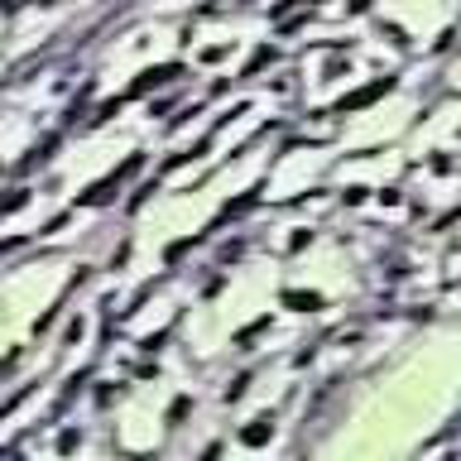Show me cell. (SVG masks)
Segmentation results:
<instances>
[{"label": "cell", "mask_w": 461, "mask_h": 461, "mask_svg": "<svg viewBox=\"0 0 461 461\" xmlns=\"http://www.w3.org/2000/svg\"><path fill=\"white\" fill-rule=\"evenodd\" d=\"M270 433H274V423H270V418H255V423H250L241 438H245L250 447H260V442H270Z\"/></svg>", "instance_id": "6da1fadb"}, {"label": "cell", "mask_w": 461, "mask_h": 461, "mask_svg": "<svg viewBox=\"0 0 461 461\" xmlns=\"http://www.w3.org/2000/svg\"><path fill=\"white\" fill-rule=\"evenodd\" d=\"M283 303H288V308H298V312H317V308H322V298H317V293H283Z\"/></svg>", "instance_id": "7a4b0ae2"}, {"label": "cell", "mask_w": 461, "mask_h": 461, "mask_svg": "<svg viewBox=\"0 0 461 461\" xmlns=\"http://www.w3.org/2000/svg\"><path fill=\"white\" fill-rule=\"evenodd\" d=\"M245 384H250V375H241V379H236V384H231V389H226V404H236V399H241V394H245Z\"/></svg>", "instance_id": "3957f363"}]
</instances>
